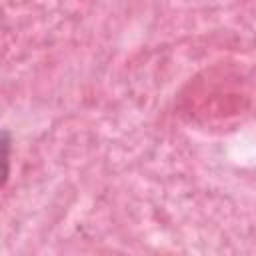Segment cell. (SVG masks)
Listing matches in <instances>:
<instances>
[{"label": "cell", "instance_id": "6da1fadb", "mask_svg": "<svg viewBox=\"0 0 256 256\" xmlns=\"http://www.w3.org/2000/svg\"><path fill=\"white\" fill-rule=\"evenodd\" d=\"M4 164H6V170H4V184H6V178H8V162H10V140H8V132L4 130Z\"/></svg>", "mask_w": 256, "mask_h": 256}]
</instances>
